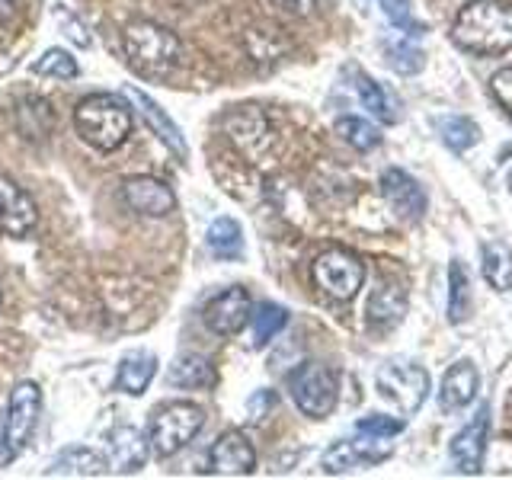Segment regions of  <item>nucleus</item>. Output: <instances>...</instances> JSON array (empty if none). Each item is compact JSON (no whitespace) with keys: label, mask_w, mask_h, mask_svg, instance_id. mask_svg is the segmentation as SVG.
I'll return each mask as SVG.
<instances>
[{"label":"nucleus","mask_w":512,"mask_h":480,"mask_svg":"<svg viewBox=\"0 0 512 480\" xmlns=\"http://www.w3.org/2000/svg\"><path fill=\"white\" fill-rule=\"evenodd\" d=\"M436 128H439L442 144H445V148L452 151V154L471 151L474 144L480 141V128H477V122H471L468 116H445V119L436 122Z\"/></svg>","instance_id":"obj_27"},{"label":"nucleus","mask_w":512,"mask_h":480,"mask_svg":"<svg viewBox=\"0 0 512 480\" xmlns=\"http://www.w3.org/2000/svg\"><path fill=\"white\" fill-rule=\"evenodd\" d=\"M404 317H407V292H404V285L384 282L381 288H375L372 298H368V327L378 330V333H388Z\"/></svg>","instance_id":"obj_19"},{"label":"nucleus","mask_w":512,"mask_h":480,"mask_svg":"<svg viewBox=\"0 0 512 480\" xmlns=\"http://www.w3.org/2000/svg\"><path fill=\"white\" fill-rule=\"evenodd\" d=\"M215 378H218L215 365L205 356H196V352L176 359L170 365V375H167V381L173 384V388H183V391H205V388H212Z\"/></svg>","instance_id":"obj_23"},{"label":"nucleus","mask_w":512,"mask_h":480,"mask_svg":"<svg viewBox=\"0 0 512 480\" xmlns=\"http://www.w3.org/2000/svg\"><path fill=\"white\" fill-rule=\"evenodd\" d=\"M471 311H474L471 276L461 260H452V266H448V320L452 324H464Z\"/></svg>","instance_id":"obj_25"},{"label":"nucleus","mask_w":512,"mask_h":480,"mask_svg":"<svg viewBox=\"0 0 512 480\" xmlns=\"http://www.w3.org/2000/svg\"><path fill=\"white\" fill-rule=\"evenodd\" d=\"M272 407H276V394H272V391H256V394L247 400V416H250V423H263Z\"/></svg>","instance_id":"obj_36"},{"label":"nucleus","mask_w":512,"mask_h":480,"mask_svg":"<svg viewBox=\"0 0 512 480\" xmlns=\"http://www.w3.org/2000/svg\"><path fill=\"white\" fill-rule=\"evenodd\" d=\"M378 186H381L384 202H388L400 218L420 221V218L426 215V205H429V202H426V192H423V186L416 183L407 170H400V167L384 170Z\"/></svg>","instance_id":"obj_15"},{"label":"nucleus","mask_w":512,"mask_h":480,"mask_svg":"<svg viewBox=\"0 0 512 480\" xmlns=\"http://www.w3.org/2000/svg\"><path fill=\"white\" fill-rule=\"evenodd\" d=\"M154 372H157V356H154V352H144V349L132 352V356H125L119 362V375H116V381H112V388L122 391V394L138 397V394L148 391Z\"/></svg>","instance_id":"obj_20"},{"label":"nucleus","mask_w":512,"mask_h":480,"mask_svg":"<svg viewBox=\"0 0 512 480\" xmlns=\"http://www.w3.org/2000/svg\"><path fill=\"white\" fill-rule=\"evenodd\" d=\"M490 93H493V100L506 109V116H512V64L490 77Z\"/></svg>","instance_id":"obj_35"},{"label":"nucleus","mask_w":512,"mask_h":480,"mask_svg":"<svg viewBox=\"0 0 512 480\" xmlns=\"http://www.w3.org/2000/svg\"><path fill=\"white\" fill-rule=\"evenodd\" d=\"M480 272L496 292H512V247L503 240L480 244Z\"/></svg>","instance_id":"obj_22"},{"label":"nucleus","mask_w":512,"mask_h":480,"mask_svg":"<svg viewBox=\"0 0 512 480\" xmlns=\"http://www.w3.org/2000/svg\"><path fill=\"white\" fill-rule=\"evenodd\" d=\"M151 445L141 436L135 426H116L109 432V468L119 474H132L141 471L144 461H148Z\"/></svg>","instance_id":"obj_18"},{"label":"nucleus","mask_w":512,"mask_h":480,"mask_svg":"<svg viewBox=\"0 0 512 480\" xmlns=\"http://www.w3.org/2000/svg\"><path fill=\"white\" fill-rule=\"evenodd\" d=\"M394 455V442L391 436H375V432H359L356 439L349 442H336L324 452V471L327 474H346L359 464H381Z\"/></svg>","instance_id":"obj_8"},{"label":"nucleus","mask_w":512,"mask_h":480,"mask_svg":"<svg viewBox=\"0 0 512 480\" xmlns=\"http://www.w3.org/2000/svg\"><path fill=\"white\" fill-rule=\"evenodd\" d=\"M384 61H388V68L400 77L420 74L426 68V55L420 48H413L410 42H384Z\"/></svg>","instance_id":"obj_30"},{"label":"nucleus","mask_w":512,"mask_h":480,"mask_svg":"<svg viewBox=\"0 0 512 480\" xmlns=\"http://www.w3.org/2000/svg\"><path fill=\"white\" fill-rule=\"evenodd\" d=\"M381 4V10H384V16L404 32L407 39H420V36H426V26L416 20L413 16V4L410 0H378Z\"/></svg>","instance_id":"obj_33"},{"label":"nucleus","mask_w":512,"mask_h":480,"mask_svg":"<svg viewBox=\"0 0 512 480\" xmlns=\"http://www.w3.org/2000/svg\"><path fill=\"white\" fill-rule=\"evenodd\" d=\"M288 391H292L295 407L304 416L324 420V416L336 410V400H340V378L324 362H304L288 378Z\"/></svg>","instance_id":"obj_5"},{"label":"nucleus","mask_w":512,"mask_h":480,"mask_svg":"<svg viewBox=\"0 0 512 480\" xmlns=\"http://www.w3.org/2000/svg\"><path fill=\"white\" fill-rule=\"evenodd\" d=\"M122 199L141 218H164L176 208L173 189L157 176H128L122 183Z\"/></svg>","instance_id":"obj_13"},{"label":"nucleus","mask_w":512,"mask_h":480,"mask_svg":"<svg viewBox=\"0 0 512 480\" xmlns=\"http://www.w3.org/2000/svg\"><path fill=\"white\" fill-rule=\"evenodd\" d=\"M42 410V391L36 381H20L10 394V404L4 410V429H7V448L13 458L23 452L26 442L32 439V429H36Z\"/></svg>","instance_id":"obj_9"},{"label":"nucleus","mask_w":512,"mask_h":480,"mask_svg":"<svg viewBox=\"0 0 512 480\" xmlns=\"http://www.w3.org/2000/svg\"><path fill=\"white\" fill-rule=\"evenodd\" d=\"M487 439H490V407L484 404L474 420L458 432L452 445H448L455 471L480 474V468H484V455H487Z\"/></svg>","instance_id":"obj_12"},{"label":"nucleus","mask_w":512,"mask_h":480,"mask_svg":"<svg viewBox=\"0 0 512 480\" xmlns=\"http://www.w3.org/2000/svg\"><path fill=\"white\" fill-rule=\"evenodd\" d=\"M205 426V410L189 404V400H170L157 407L148 423V445L157 458H173L199 436Z\"/></svg>","instance_id":"obj_4"},{"label":"nucleus","mask_w":512,"mask_h":480,"mask_svg":"<svg viewBox=\"0 0 512 480\" xmlns=\"http://www.w3.org/2000/svg\"><path fill=\"white\" fill-rule=\"evenodd\" d=\"M208 471L224 477H244L256 471V452L250 439L240 429H228L215 439L212 452H208Z\"/></svg>","instance_id":"obj_14"},{"label":"nucleus","mask_w":512,"mask_h":480,"mask_svg":"<svg viewBox=\"0 0 512 480\" xmlns=\"http://www.w3.org/2000/svg\"><path fill=\"white\" fill-rule=\"evenodd\" d=\"M39 119L55 125V112H52V106L42 100V96H29V100H23L20 109H16V122H20V132L26 138H42L39 125H36Z\"/></svg>","instance_id":"obj_32"},{"label":"nucleus","mask_w":512,"mask_h":480,"mask_svg":"<svg viewBox=\"0 0 512 480\" xmlns=\"http://www.w3.org/2000/svg\"><path fill=\"white\" fill-rule=\"evenodd\" d=\"M122 52L128 68L141 77H167L180 64L183 45L167 26L151 20H135L122 32Z\"/></svg>","instance_id":"obj_3"},{"label":"nucleus","mask_w":512,"mask_h":480,"mask_svg":"<svg viewBox=\"0 0 512 480\" xmlns=\"http://www.w3.org/2000/svg\"><path fill=\"white\" fill-rule=\"evenodd\" d=\"M208 250L218 260H237L240 253H244V234H240V224L234 218H215L208 224Z\"/></svg>","instance_id":"obj_26"},{"label":"nucleus","mask_w":512,"mask_h":480,"mask_svg":"<svg viewBox=\"0 0 512 480\" xmlns=\"http://www.w3.org/2000/svg\"><path fill=\"white\" fill-rule=\"evenodd\" d=\"M16 10V0H0V23H7Z\"/></svg>","instance_id":"obj_38"},{"label":"nucleus","mask_w":512,"mask_h":480,"mask_svg":"<svg viewBox=\"0 0 512 480\" xmlns=\"http://www.w3.org/2000/svg\"><path fill=\"white\" fill-rule=\"evenodd\" d=\"M39 224V208L32 196L16 186L10 176L0 173V237H16L23 240L36 231Z\"/></svg>","instance_id":"obj_11"},{"label":"nucleus","mask_w":512,"mask_h":480,"mask_svg":"<svg viewBox=\"0 0 512 480\" xmlns=\"http://www.w3.org/2000/svg\"><path fill=\"white\" fill-rule=\"evenodd\" d=\"M32 74L39 77H58V80H74L80 74V64L74 55H68L64 48H48V52L32 64Z\"/></svg>","instance_id":"obj_31"},{"label":"nucleus","mask_w":512,"mask_h":480,"mask_svg":"<svg viewBox=\"0 0 512 480\" xmlns=\"http://www.w3.org/2000/svg\"><path fill=\"white\" fill-rule=\"evenodd\" d=\"M506 183H509V192H512V170H509V176H506Z\"/></svg>","instance_id":"obj_39"},{"label":"nucleus","mask_w":512,"mask_h":480,"mask_svg":"<svg viewBox=\"0 0 512 480\" xmlns=\"http://www.w3.org/2000/svg\"><path fill=\"white\" fill-rule=\"evenodd\" d=\"M336 135H340L349 148H356L362 154L368 151H375L378 144H381V135H378V128L372 122H365L359 116H343V119H336Z\"/></svg>","instance_id":"obj_28"},{"label":"nucleus","mask_w":512,"mask_h":480,"mask_svg":"<svg viewBox=\"0 0 512 480\" xmlns=\"http://www.w3.org/2000/svg\"><path fill=\"white\" fill-rule=\"evenodd\" d=\"M48 477H103L109 474V458L96 455L93 448H68V452H61L52 468L45 471Z\"/></svg>","instance_id":"obj_21"},{"label":"nucleus","mask_w":512,"mask_h":480,"mask_svg":"<svg viewBox=\"0 0 512 480\" xmlns=\"http://www.w3.org/2000/svg\"><path fill=\"white\" fill-rule=\"evenodd\" d=\"M250 317H253V301L247 288H240V285L224 288V292L208 301L202 311L205 327L218 336H237L250 324Z\"/></svg>","instance_id":"obj_10"},{"label":"nucleus","mask_w":512,"mask_h":480,"mask_svg":"<svg viewBox=\"0 0 512 480\" xmlns=\"http://www.w3.org/2000/svg\"><path fill=\"white\" fill-rule=\"evenodd\" d=\"M477 391H480V372H477V365L468 362V359L455 362L445 372L442 384H439V407H442V413H458V410H464L477 397Z\"/></svg>","instance_id":"obj_17"},{"label":"nucleus","mask_w":512,"mask_h":480,"mask_svg":"<svg viewBox=\"0 0 512 480\" xmlns=\"http://www.w3.org/2000/svg\"><path fill=\"white\" fill-rule=\"evenodd\" d=\"M404 420H397V416H362L359 420V432H375V436H400L404 432Z\"/></svg>","instance_id":"obj_34"},{"label":"nucleus","mask_w":512,"mask_h":480,"mask_svg":"<svg viewBox=\"0 0 512 480\" xmlns=\"http://www.w3.org/2000/svg\"><path fill=\"white\" fill-rule=\"evenodd\" d=\"M125 96L128 100L135 103V109H138V116L148 122V128L151 132L167 144V148L180 157V160H186L189 157V148H186V138H183V132H180V125H176L164 109H160L148 93L144 90H135V87H125Z\"/></svg>","instance_id":"obj_16"},{"label":"nucleus","mask_w":512,"mask_h":480,"mask_svg":"<svg viewBox=\"0 0 512 480\" xmlns=\"http://www.w3.org/2000/svg\"><path fill=\"white\" fill-rule=\"evenodd\" d=\"M452 42L471 55H506L512 48V4L509 0H471L452 23Z\"/></svg>","instance_id":"obj_1"},{"label":"nucleus","mask_w":512,"mask_h":480,"mask_svg":"<svg viewBox=\"0 0 512 480\" xmlns=\"http://www.w3.org/2000/svg\"><path fill=\"white\" fill-rule=\"evenodd\" d=\"M253 346H266L272 336H279L285 327H288V311L282 304H260V308L253 311Z\"/></svg>","instance_id":"obj_29"},{"label":"nucleus","mask_w":512,"mask_h":480,"mask_svg":"<svg viewBox=\"0 0 512 480\" xmlns=\"http://www.w3.org/2000/svg\"><path fill=\"white\" fill-rule=\"evenodd\" d=\"M314 285L333 301H352L365 282V263L346 247H327L314 260Z\"/></svg>","instance_id":"obj_6"},{"label":"nucleus","mask_w":512,"mask_h":480,"mask_svg":"<svg viewBox=\"0 0 512 480\" xmlns=\"http://www.w3.org/2000/svg\"><path fill=\"white\" fill-rule=\"evenodd\" d=\"M378 391L391 400V404L410 416L423 407V400L429 394V372L413 362H391L378 372Z\"/></svg>","instance_id":"obj_7"},{"label":"nucleus","mask_w":512,"mask_h":480,"mask_svg":"<svg viewBox=\"0 0 512 480\" xmlns=\"http://www.w3.org/2000/svg\"><path fill=\"white\" fill-rule=\"evenodd\" d=\"M74 128L90 148L119 151L132 135V109L116 93H90L74 109Z\"/></svg>","instance_id":"obj_2"},{"label":"nucleus","mask_w":512,"mask_h":480,"mask_svg":"<svg viewBox=\"0 0 512 480\" xmlns=\"http://www.w3.org/2000/svg\"><path fill=\"white\" fill-rule=\"evenodd\" d=\"M285 16H311L314 13V7H317V0H272Z\"/></svg>","instance_id":"obj_37"},{"label":"nucleus","mask_w":512,"mask_h":480,"mask_svg":"<svg viewBox=\"0 0 512 480\" xmlns=\"http://www.w3.org/2000/svg\"><path fill=\"white\" fill-rule=\"evenodd\" d=\"M352 77H356V93H359L362 106L372 112L378 122L394 125L400 119V106L394 103V96L384 90L381 84H375V80L368 77L365 71H359V68H352Z\"/></svg>","instance_id":"obj_24"}]
</instances>
